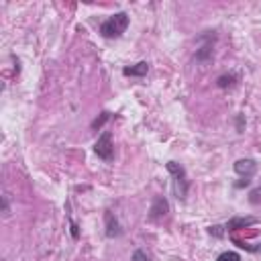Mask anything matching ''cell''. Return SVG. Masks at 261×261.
Instances as JSON below:
<instances>
[{
  "label": "cell",
  "mask_w": 261,
  "mask_h": 261,
  "mask_svg": "<svg viewBox=\"0 0 261 261\" xmlns=\"http://www.w3.org/2000/svg\"><path fill=\"white\" fill-rule=\"evenodd\" d=\"M212 45H214V33L208 31V41L196 51V59H198V61H208V59L212 57Z\"/></svg>",
  "instance_id": "cell-8"
},
{
  "label": "cell",
  "mask_w": 261,
  "mask_h": 261,
  "mask_svg": "<svg viewBox=\"0 0 261 261\" xmlns=\"http://www.w3.org/2000/svg\"><path fill=\"white\" fill-rule=\"evenodd\" d=\"M130 261H151V259H149V255H147L145 251H141V249H137V251L133 253V257H130Z\"/></svg>",
  "instance_id": "cell-13"
},
{
  "label": "cell",
  "mask_w": 261,
  "mask_h": 261,
  "mask_svg": "<svg viewBox=\"0 0 261 261\" xmlns=\"http://www.w3.org/2000/svg\"><path fill=\"white\" fill-rule=\"evenodd\" d=\"M237 82V75L234 73H224V75H220L218 80H216V84H218V88H228V86H232Z\"/></svg>",
  "instance_id": "cell-10"
},
{
  "label": "cell",
  "mask_w": 261,
  "mask_h": 261,
  "mask_svg": "<svg viewBox=\"0 0 261 261\" xmlns=\"http://www.w3.org/2000/svg\"><path fill=\"white\" fill-rule=\"evenodd\" d=\"M249 200H251V204H257V202L261 200V188L253 190V192H251V198H249Z\"/></svg>",
  "instance_id": "cell-14"
},
{
  "label": "cell",
  "mask_w": 261,
  "mask_h": 261,
  "mask_svg": "<svg viewBox=\"0 0 261 261\" xmlns=\"http://www.w3.org/2000/svg\"><path fill=\"white\" fill-rule=\"evenodd\" d=\"M104 220H106V237H108V239H116V237L122 234V226H120L118 218H116L110 210L104 212Z\"/></svg>",
  "instance_id": "cell-6"
},
{
  "label": "cell",
  "mask_w": 261,
  "mask_h": 261,
  "mask_svg": "<svg viewBox=\"0 0 261 261\" xmlns=\"http://www.w3.org/2000/svg\"><path fill=\"white\" fill-rule=\"evenodd\" d=\"M257 171V161L251 159V157H243V159H237L234 161V173L241 177V181L237 184V188H243V186H249L251 177L255 175Z\"/></svg>",
  "instance_id": "cell-3"
},
{
  "label": "cell",
  "mask_w": 261,
  "mask_h": 261,
  "mask_svg": "<svg viewBox=\"0 0 261 261\" xmlns=\"http://www.w3.org/2000/svg\"><path fill=\"white\" fill-rule=\"evenodd\" d=\"M128 14L126 12H116L112 16H108L102 24H100V35L106 37V39H114V37H120L126 29H128Z\"/></svg>",
  "instance_id": "cell-1"
},
{
  "label": "cell",
  "mask_w": 261,
  "mask_h": 261,
  "mask_svg": "<svg viewBox=\"0 0 261 261\" xmlns=\"http://www.w3.org/2000/svg\"><path fill=\"white\" fill-rule=\"evenodd\" d=\"M216 261H241V257H239V253H234V251H224V253H220V255L216 257Z\"/></svg>",
  "instance_id": "cell-11"
},
{
  "label": "cell",
  "mask_w": 261,
  "mask_h": 261,
  "mask_svg": "<svg viewBox=\"0 0 261 261\" xmlns=\"http://www.w3.org/2000/svg\"><path fill=\"white\" fill-rule=\"evenodd\" d=\"M167 212H169L167 200H165L163 196H155V198H153V204H151V208H149V218H151V220H159V218H163Z\"/></svg>",
  "instance_id": "cell-5"
},
{
  "label": "cell",
  "mask_w": 261,
  "mask_h": 261,
  "mask_svg": "<svg viewBox=\"0 0 261 261\" xmlns=\"http://www.w3.org/2000/svg\"><path fill=\"white\" fill-rule=\"evenodd\" d=\"M257 218L255 216H232L228 222H226V230H241V228H247L251 224H255Z\"/></svg>",
  "instance_id": "cell-7"
},
{
  "label": "cell",
  "mask_w": 261,
  "mask_h": 261,
  "mask_svg": "<svg viewBox=\"0 0 261 261\" xmlns=\"http://www.w3.org/2000/svg\"><path fill=\"white\" fill-rule=\"evenodd\" d=\"M147 71H149V63L147 61H139V63L122 69V73L126 77H143V75H147Z\"/></svg>",
  "instance_id": "cell-9"
},
{
  "label": "cell",
  "mask_w": 261,
  "mask_h": 261,
  "mask_svg": "<svg viewBox=\"0 0 261 261\" xmlns=\"http://www.w3.org/2000/svg\"><path fill=\"white\" fill-rule=\"evenodd\" d=\"M108 118H110V112H106V110H104V112H102V114H100V116H98V118L92 122V128H100V126H102V124H104Z\"/></svg>",
  "instance_id": "cell-12"
},
{
  "label": "cell",
  "mask_w": 261,
  "mask_h": 261,
  "mask_svg": "<svg viewBox=\"0 0 261 261\" xmlns=\"http://www.w3.org/2000/svg\"><path fill=\"white\" fill-rule=\"evenodd\" d=\"M94 153H96L102 161H112V157H114V145H112V135H110V130H104V133L98 137V141H96V145H94Z\"/></svg>",
  "instance_id": "cell-4"
},
{
  "label": "cell",
  "mask_w": 261,
  "mask_h": 261,
  "mask_svg": "<svg viewBox=\"0 0 261 261\" xmlns=\"http://www.w3.org/2000/svg\"><path fill=\"white\" fill-rule=\"evenodd\" d=\"M165 169H167V171L171 173V177H173V192H175L177 200H186L190 181H188V175H186L184 165L177 163V161H167V163H165Z\"/></svg>",
  "instance_id": "cell-2"
}]
</instances>
